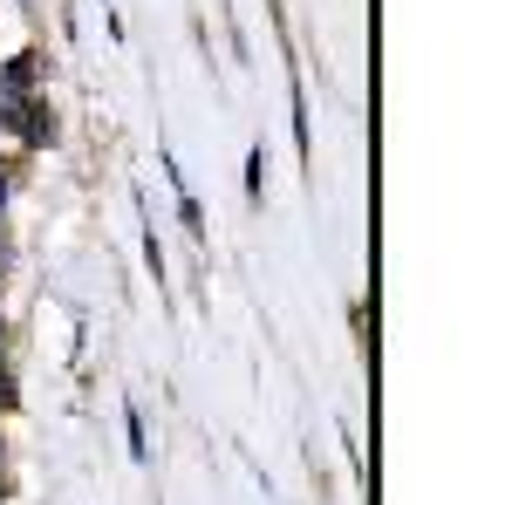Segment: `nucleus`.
<instances>
[{"mask_svg":"<svg viewBox=\"0 0 512 505\" xmlns=\"http://www.w3.org/2000/svg\"><path fill=\"white\" fill-rule=\"evenodd\" d=\"M0 465H7V451H0ZM0 485H7V478H0Z\"/></svg>","mask_w":512,"mask_h":505,"instance_id":"1","label":"nucleus"}]
</instances>
